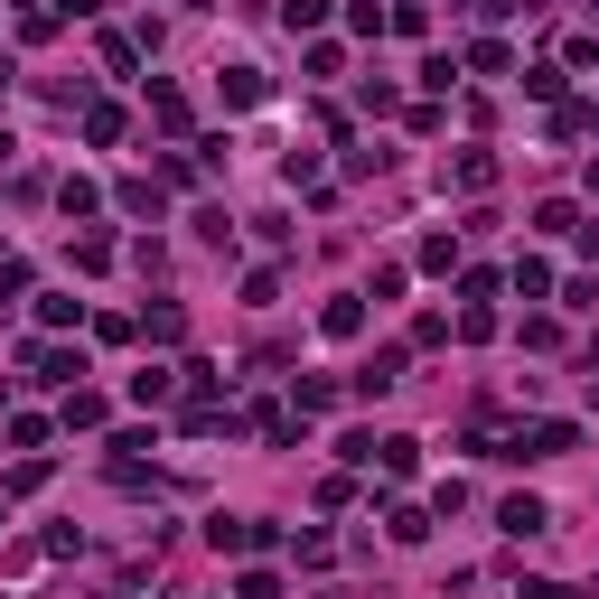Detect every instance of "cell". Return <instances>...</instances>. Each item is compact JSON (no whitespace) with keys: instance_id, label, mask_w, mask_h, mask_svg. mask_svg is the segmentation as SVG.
Here are the masks:
<instances>
[{"instance_id":"6da1fadb","label":"cell","mask_w":599,"mask_h":599,"mask_svg":"<svg viewBox=\"0 0 599 599\" xmlns=\"http://www.w3.org/2000/svg\"><path fill=\"white\" fill-rule=\"evenodd\" d=\"M497 525H506L515 543H534V534L553 525V515H543V497H506V506H497Z\"/></svg>"},{"instance_id":"7a4b0ae2","label":"cell","mask_w":599,"mask_h":599,"mask_svg":"<svg viewBox=\"0 0 599 599\" xmlns=\"http://www.w3.org/2000/svg\"><path fill=\"white\" fill-rule=\"evenodd\" d=\"M319 328H328V338H356V328H366V309H356V300H328Z\"/></svg>"},{"instance_id":"3957f363","label":"cell","mask_w":599,"mask_h":599,"mask_svg":"<svg viewBox=\"0 0 599 599\" xmlns=\"http://www.w3.org/2000/svg\"><path fill=\"white\" fill-rule=\"evenodd\" d=\"M393 375H403V356H393V346H384V356H375V366H366V375H356V393H384V384H393Z\"/></svg>"},{"instance_id":"277c9868","label":"cell","mask_w":599,"mask_h":599,"mask_svg":"<svg viewBox=\"0 0 599 599\" xmlns=\"http://www.w3.org/2000/svg\"><path fill=\"white\" fill-rule=\"evenodd\" d=\"M525 599H580V590H572V580H534Z\"/></svg>"},{"instance_id":"5b68a950","label":"cell","mask_w":599,"mask_h":599,"mask_svg":"<svg viewBox=\"0 0 599 599\" xmlns=\"http://www.w3.org/2000/svg\"><path fill=\"white\" fill-rule=\"evenodd\" d=\"M515 10H543V0H487V20H515Z\"/></svg>"}]
</instances>
